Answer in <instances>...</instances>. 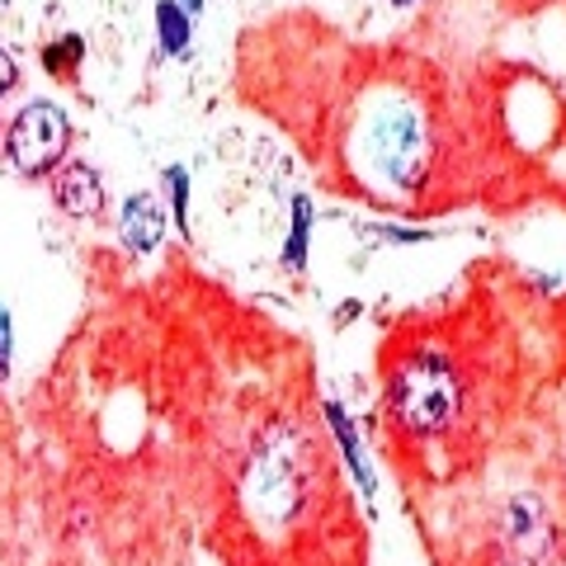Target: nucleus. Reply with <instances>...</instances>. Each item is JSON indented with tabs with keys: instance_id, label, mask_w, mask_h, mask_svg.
<instances>
[{
	"instance_id": "obj_15",
	"label": "nucleus",
	"mask_w": 566,
	"mask_h": 566,
	"mask_svg": "<svg viewBox=\"0 0 566 566\" xmlns=\"http://www.w3.org/2000/svg\"><path fill=\"white\" fill-rule=\"evenodd\" d=\"M397 6H401V10H411V6H420V0H397Z\"/></svg>"
},
{
	"instance_id": "obj_2",
	"label": "nucleus",
	"mask_w": 566,
	"mask_h": 566,
	"mask_svg": "<svg viewBox=\"0 0 566 566\" xmlns=\"http://www.w3.org/2000/svg\"><path fill=\"white\" fill-rule=\"evenodd\" d=\"M237 501L245 524L260 534L283 538L289 528H297L312 501V439L289 430V424H274L245 458Z\"/></svg>"
},
{
	"instance_id": "obj_4",
	"label": "nucleus",
	"mask_w": 566,
	"mask_h": 566,
	"mask_svg": "<svg viewBox=\"0 0 566 566\" xmlns=\"http://www.w3.org/2000/svg\"><path fill=\"white\" fill-rule=\"evenodd\" d=\"M66 147H71V118L62 104L52 99H33L14 114L10 133H6V161L10 170L20 175H52L66 161Z\"/></svg>"
},
{
	"instance_id": "obj_9",
	"label": "nucleus",
	"mask_w": 566,
	"mask_h": 566,
	"mask_svg": "<svg viewBox=\"0 0 566 566\" xmlns=\"http://www.w3.org/2000/svg\"><path fill=\"white\" fill-rule=\"evenodd\" d=\"M156 33H161V52L180 57V52H189L193 20H189L180 6H175V0H161V6H156Z\"/></svg>"
},
{
	"instance_id": "obj_3",
	"label": "nucleus",
	"mask_w": 566,
	"mask_h": 566,
	"mask_svg": "<svg viewBox=\"0 0 566 566\" xmlns=\"http://www.w3.org/2000/svg\"><path fill=\"white\" fill-rule=\"evenodd\" d=\"M468 411V378L444 349H411L387 378V416L401 434L439 439Z\"/></svg>"
},
{
	"instance_id": "obj_7",
	"label": "nucleus",
	"mask_w": 566,
	"mask_h": 566,
	"mask_svg": "<svg viewBox=\"0 0 566 566\" xmlns=\"http://www.w3.org/2000/svg\"><path fill=\"white\" fill-rule=\"evenodd\" d=\"M326 420H331V434H335V444H340V453H345L349 472L359 476L364 495H368V501H374V472H368V463H364V444H359V430H354L349 411H345L340 401H326Z\"/></svg>"
},
{
	"instance_id": "obj_6",
	"label": "nucleus",
	"mask_w": 566,
	"mask_h": 566,
	"mask_svg": "<svg viewBox=\"0 0 566 566\" xmlns=\"http://www.w3.org/2000/svg\"><path fill=\"white\" fill-rule=\"evenodd\" d=\"M118 237H123L128 251L151 255L156 245L166 241V212H161V203H156L151 193H133V199L123 203V212H118Z\"/></svg>"
},
{
	"instance_id": "obj_5",
	"label": "nucleus",
	"mask_w": 566,
	"mask_h": 566,
	"mask_svg": "<svg viewBox=\"0 0 566 566\" xmlns=\"http://www.w3.org/2000/svg\"><path fill=\"white\" fill-rule=\"evenodd\" d=\"M52 199H57V208L66 212V218H81V222L99 218V208H104L99 170L85 166V161H62L57 170H52Z\"/></svg>"
},
{
	"instance_id": "obj_12",
	"label": "nucleus",
	"mask_w": 566,
	"mask_h": 566,
	"mask_svg": "<svg viewBox=\"0 0 566 566\" xmlns=\"http://www.w3.org/2000/svg\"><path fill=\"white\" fill-rule=\"evenodd\" d=\"M10 335H14L10 312L0 307V378H10Z\"/></svg>"
},
{
	"instance_id": "obj_8",
	"label": "nucleus",
	"mask_w": 566,
	"mask_h": 566,
	"mask_svg": "<svg viewBox=\"0 0 566 566\" xmlns=\"http://www.w3.org/2000/svg\"><path fill=\"white\" fill-rule=\"evenodd\" d=\"M307 245H312V199L297 193L293 199V222H289V241H283V270H307Z\"/></svg>"
},
{
	"instance_id": "obj_14",
	"label": "nucleus",
	"mask_w": 566,
	"mask_h": 566,
	"mask_svg": "<svg viewBox=\"0 0 566 566\" xmlns=\"http://www.w3.org/2000/svg\"><path fill=\"white\" fill-rule=\"evenodd\" d=\"M175 6H180V10L189 14V20H193V14H199V10H203V0H175Z\"/></svg>"
},
{
	"instance_id": "obj_10",
	"label": "nucleus",
	"mask_w": 566,
	"mask_h": 566,
	"mask_svg": "<svg viewBox=\"0 0 566 566\" xmlns=\"http://www.w3.org/2000/svg\"><path fill=\"white\" fill-rule=\"evenodd\" d=\"M81 57H85V43L76 39V33H62L57 43H48V48H43V66H48L57 81H71V76H76Z\"/></svg>"
},
{
	"instance_id": "obj_1",
	"label": "nucleus",
	"mask_w": 566,
	"mask_h": 566,
	"mask_svg": "<svg viewBox=\"0 0 566 566\" xmlns=\"http://www.w3.org/2000/svg\"><path fill=\"white\" fill-rule=\"evenodd\" d=\"M345 156L364 185L382 193H416L434 161L430 114L411 91H374L349 123Z\"/></svg>"
},
{
	"instance_id": "obj_11",
	"label": "nucleus",
	"mask_w": 566,
	"mask_h": 566,
	"mask_svg": "<svg viewBox=\"0 0 566 566\" xmlns=\"http://www.w3.org/2000/svg\"><path fill=\"white\" fill-rule=\"evenodd\" d=\"M166 185H170V203H175V232L189 237V170L185 166H170L166 170Z\"/></svg>"
},
{
	"instance_id": "obj_13",
	"label": "nucleus",
	"mask_w": 566,
	"mask_h": 566,
	"mask_svg": "<svg viewBox=\"0 0 566 566\" xmlns=\"http://www.w3.org/2000/svg\"><path fill=\"white\" fill-rule=\"evenodd\" d=\"M14 85H20V66H14V57L0 48V95H10Z\"/></svg>"
}]
</instances>
